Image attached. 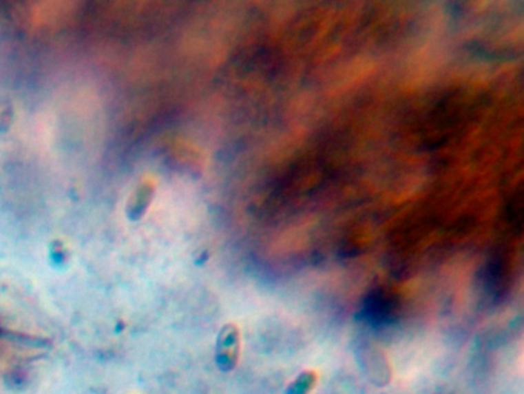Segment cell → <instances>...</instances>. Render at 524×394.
<instances>
[{"instance_id":"1","label":"cell","mask_w":524,"mask_h":394,"mask_svg":"<svg viewBox=\"0 0 524 394\" xmlns=\"http://www.w3.org/2000/svg\"><path fill=\"white\" fill-rule=\"evenodd\" d=\"M240 354V333L234 324L222 328L217 340V362L224 371L232 370Z\"/></svg>"},{"instance_id":"2","label":"cell","mask_w":524,"mask_h":394,"mask_svg":"<svg viewBox=\"0 0 524 394\" xmlns=\"http://www.w3.org/2000/svg\"><path fill=\"white\" fill-rule=\"evenodd\" d=\"M151 196H152V189L148 185L137 189V197H134V199L131 200L129 209H128L132 219L140 218V216L147 211V208L151 203Z\"/></svg>"},{"instance_id":"3","label":"cell","mask_w":524,"mask_h":394,"mask_svg":"<svg viewBox=\"0 0 524 394\" xmlns=\"http://www.w3.org/2000/svg\"><path fill=\"white\" fill-rule=\"evenodd\" d=\"M314 374L313 373H303L300 377L295 380L293 385V390H289V394H306L311 390V385L314 382Z\"/></svg>"}]
</instances>
